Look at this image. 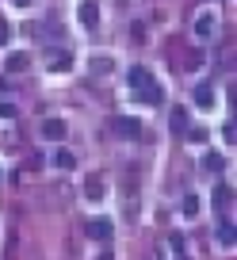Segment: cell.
Returning <instances> with one entry per match:
<instances>
[{
    "label": "cell",
    "mask_w": 237,
    "mask_h": 260,
    "mask_svg": "<svg viewBox=\"0 0 237 260\" xmlns=\"http://www.w3.org/2000/svg\"><path fill=\"white\" fill-rule=\"evenodd\" d=\"M81 23L84 27H96L99 23V4H96V0H84V4H81Z\"/></svg>",
    "instance_id": "52a82bcc"
},
{
    "label": "cell",
    "mask_w": 237,
    "mask_h": 260,
    "mask_svg": "<svg viewBox=\"0 0 237 260\" xmlns=\"http://www.w3.org/2000/svg\"><path fill=\"white\" fill-rule=\"evenodd\" d=\"M195 104H199V107H214V92H211V84H199V88H195Z\"/></svg>",
    "instance_id": "8fae6325"
},
{
    "label": "cell",
    "mask_w": 237,
    "mask_h": 260,
    "mask_svg": "<svg viewBox=\"0 0 237 260\" xmlns=\"http://www.w3.org/2000/svg\"><path fill=\"white\" fill-rule=\"evenodd\" d=\"M84 234H88L92 241H107V237H111V222L107 218H88L84 222Z\"/></svg>",
    "instance_id": "7a4b0ae2"
},
{
    "label": "cell",
    "mask_w": 237,
    "mask_h": 260,
    "mask_svg": "<svg viewBox=\"0 0 237 260\" xmlns=\"http://www.w3.org/2000/svg\"><path fill=\"white\" fill-rule=\"evenodd\" d=\"M222 138H226V142H229V146H233V138H237V134H233V119H229V122H226V130H222Z\"/></svg>",
    "instance_id": "44dd1931"
},
{
    "label": "cell",
    "mask_w": 237,
    "mask_h": 260,
    "mask_svg": "<svg viewBox=\"0 0 237 260\" xmlns=\"http://www.w3.org/2000/svg\"><path fill=\"white\" fill-rule=\"evenodd\" d=\"M54 165H57V169H73V165H77V157H73V153H69V149H57V157H54Z\"/></svg>",
    "instance_id": "4fadbf2b"
},
{
    "label": "cell",
    "mask_w": 237,
    "mask_h": 260,
    "mask_svg": "<svg viewBox=\"0 0 237 260\" xmlns=\"http://www.w3.org/2000/svg\"><path fill=\"white\" fill-rule=\"evenodd\" d=\"M12 4H19V8H27V4H31V0H12Z\"/></svg>",
    "instance_id": "7402d4cb"
},
{
    "label": "cell",
    "mask_w": 237,
    "mask_h": 260,
    "mask_svg": "<svg viewBox=\"0 0 237 260\" xmlns=\"http://www.w3.org/2000/svg\"><path fill=\"white\" fill-rule=\"evenodd\" d=\"M214 35V16H199L195 19V39H211Z\"/></svg>",
    "instance_id": "9c48e42d"
},
{
    "label": "cell",
    "mask_w": 237,
    "mask_h": 260,
    "mask_svg": "<svg viewBox=\"0 0 237 260\" xmlns=\"http://www.w3.org/2000/svg\"><path fill=\"white\" fill-rule=\"evenodd\" d=\"M218 241L233 249V222H222V226H218Z\"/></svg>",
    "instance_id": "5bb4252c"
},
{
    "label": "cell",
    "mask_w": 237,
    "mask_h": 260,
    "mask_svg": "<svg viewBox=\"0 0 237 260\" xmlns=\"http://www.w3.org/2000/svg\"><path fill=\"white\" fill-rule=\"evenodd\" d=\"M8 39H12V27H8V19L0 16V46H8Z\"/></svg>",
    "instance_id": "d6986e66"
},
{
    "label": "cell",
    "mask_w": 237,
    "mask_h": 260,
    "mask_svg": "<svg viewBox=\"0 0 237 260\" xmlns=\"http://www.w3.org/2000/svg\"><path fill=\"white\" fill-rule=\"evenodd\" d=\"M207 169H211V172H222V165H226V161H222V153H207Z\"/></svg>",
    "instance_id": "e0dca14e"
},
{
    "label": "cell",
    "mask_w": 237,
    "mask_h": 260,
    "mask_svg": "<svg viewBox=\"0 0 237 260\" xmlns=\"http://www.w3.org/2000/svg\"><path fill=\"white\" fill-rule=\"evenodd\" d=\"M126 81H130L134 96H138L142 104L157 107V104H161V100H164V88H161V84L153 81V73H149V69H142V65H134V69H130V77H126Z\"/></svg>",
    "instance_id": "6da1fadb"
},
{
    "label": "cell",
    "mask_w": 237,
    "mask_h": 260,
    "mask_svg": "<svg viewBox=\"0 0 237 260\" xmlns=\"http://www.w3.org/2000/svg\"><path fill=\"white\" fill-rule=\"evenodd\" d=\"M92 69L96 73H111V57H92Z\"/></svg>",
    "instance_id": "ac0fdd59"
},
{
    "label": "cell",
    "mask_w": 237,
    "mask_h": 260,
    "mask_svg": "<svg viewBox=\"0 0 237 260\" xmlns=\"http://www.w3.org/2000/svg\"><path fill=\"white\" fill-rule=\"evenodd\" d=\"M0 119H16V104H0Z\"/></svg>",
    "instance_id": "ffe728a7"
},
{
    "label": "cell",
    "mask_w": 237,
    "mask_h": 260,
    "mask_svg": "<svg viewBox=\"0 0 237 260\" xmlns=\"http://www.w3.org/2000/svg\"><path fill=\"white\" fill-rule=\"evenodd\" d=\"M0 184H4V172H0Z\"/></svg>",
    "instance_id": "603a6c76"
},
{
    "label": "cell",
    "mask_w": 237,
    "mask_h": 260,
    "mask_svg": "<svg viewBox=\"0 0 237 260\" xmlns=\"http://www.w3.org/2000/svg\"><path fill=\"white\" fill-rule=\"evenodd\" d=\"M99 260H111V256H99Z\"/></svg>",
    "instance_id": "cb8c5ba5"
},
{
    "label": "cell",
    "mask_w": 237,
    "mask_h": 260,
    "mask_svg": "<svg viewBox=\"0 0 237 260\" xmlns=\"http://www.w3.org/2000/svg\"><path fill=\"white\" fill-rule=\"evenodd\" d=\"M27 65H31V54H27V50H16V54H8L4 69H8V73H23Z\"/></svg>",
    "instance_id": "8992f818"
},
{
    "label": "cell",
    "mask_w": 237,
    "mask_h": 260,
    "mask_svg": "<svg viewBox=\"0 0 237 260\" xmlns=\"http://www.w3.org/2000/svg\"><path fill=\"white\" fill-rule=\"evenodd\" d=\"M229 199H233V187H226V184H222L218 191H214V207H218V211H226V203H229Z\"/></svg>",
    "instance_id": "7c38bea8"
},
{
    "label": "cell",
    "mask_w": 237,
    "mask_h": 260,
    "mask_svg": "<svg viewBox=\"0 0 237 260\" xmlns=\"http://www.w3.org/2000/svg\"><path fill=\"white\" fill-rule=\"evenodd\" d=\"M39 134H42L46 142H61V138H65V122H61V119H42Z\"/></svg>",
    "instance_id": "3957f363"
},
{
    "label": "cell",
    "mask_w": 237,
    "mask_h": 260,
    "mask_svg": "<svg viewBox=\"0 0 237 260\" xmlns=\"http://www.w3.org/2000/svg\"><path fill=\"white\" fill-rule=\"evenodd\" d=\"M111 126L119 130L123 138H138V134H142V122H138V119H126V115H115V122H111Z\"/></svg>",
    "instance_id": "277c9868"
},
{
    "label": "cell",
    "mask_w": 237,
    "mask_h": 260,
    "mask_svg": "<svg viewBox=\"0 0 237 260\" xmlns=\"http://www.w3.org/2000/svg\"><path fill=\"white\" fill-rule=\"evenodd\" d=\"M184 214H199V195H184Z\"/></svg>",
    "instance_id": "9a60e30c"
},
{
    "label": "cell",
    "mask_w": 237,
    "mask_h": 260,
    "mask_svg": "<svg viewBox=\"0 0 237 260\" xmlns=\"http://www.w3.org/2000/svg\"><path fill=\"white\" fill-rule=\"evenodd\" d=\"M46 61L54 65V69H69V61H73V57L61 54V50H46Z\"/></svg>",
    "instance_id": "30bf717a"
},
{
    "label": "cell",
    "mask_w": 237,
    "mask_h": 260,
    "mask_svg": "<svg viewBox=\"0 0 237 260\" xmlns=\"http://www.w3.org/2000/svg\"><path fill=\"white\" fill-rule=\"evenodd\" d=\"M84 195H88L92 203H99V199H104V176H99V172H92V176L84 180Z\"/></svg>",
    "instance_id": "5b68a950"
},
{
    "label": "cell",
    "mask_w": 237,
    "mask_h": 260,
    "mask_svg": "<svg viewBox=\"0 0 237 260\" xmlns=\"http://www.w3.org/2000/svg\"><path fill=\"white\" fill-rule=\"evenodd\" d=\"M184 134H188V142H195V146H199V142H207V130L203 126H188Z\"/></svg>",
    "instance_id": "2e32d148"
},
{
    "label": "cell",
    "mask_w": 237,
    "mask_h": 260,
    "mask_svg": "<svg viewBox=\"0 0 237 260\" xmlns=\"http://www.w3.org/2000/svg\"><path fill=\"white\" fill-rule=\"evenodd\" d=\"M168 122H172V130H180V134H184V130H188V107H172Z\"/></svg>",
    "instance_id": "ba28073f"
}]
</instances>
